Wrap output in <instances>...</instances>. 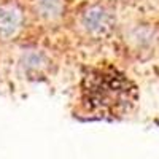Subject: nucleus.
Returning a JSON list of instances; mask_svg holds the SVG:
<instances>
[{"label":"nucleus","instance_id":"nucleus-1","mask_svg":"<svg viewBox=\"0 0 159 159\" xmlns=\"http://www.w3.org/2000/svg\"><path fill=\"white\" fill-rule=\"evenodd\" d=\"M137 102V88L111 65L91 67L81 78V107L96 118H119Z\"/></svg>","mask_w":159,"mask_h":159},{"label":"nucleus","instance_id":"nucleus-2","mask_svg":"<svg viewBox=\"0 0 159 159\" xmlns=\"http://www.w3.org/2000/svg\"><path fill=\"white\" fill-rule=\"evenodd\" d=\"M115 16L110 8L100 3L86 7L80 13V29L91 38H105L115 29Z\"/></svg>","mask_w":159,"mask_h":159},{"label":"nucleus","instance_id":"nucleus-3","mask_svg":"<svg viewBox=\"0 0 159 159\" xmlns=\"http://www.w3.org/2000/svg\"><path fill=\"white\" fill-rule=\"evenodd\" d=\"M24 25V13L16 3L0 5V40L15 38Z\"/></svg>","mask_w":159,"mask_h":159},{"label":"nucleus","instance_id":"nucleus-4","mask_svg":"<svg viewBox=\"0 0 159 159\" xmlns=\"http://www.w3.org/2000/svg\"><path fill=\"white\" fill-rule=\"evenodd\" d=\"M32 5L37 16L45 21L59 19L65 8L64 0H32Z\"/></svg>","mask_w":159,"mask_h":159}]
</instances>
